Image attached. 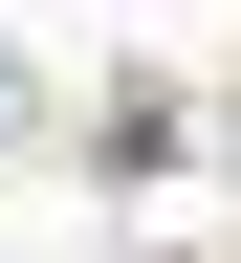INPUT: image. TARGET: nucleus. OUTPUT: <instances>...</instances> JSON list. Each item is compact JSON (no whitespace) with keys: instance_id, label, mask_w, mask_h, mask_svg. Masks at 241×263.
Listing matches in <instances>:
<instances>
[]
</instances>
